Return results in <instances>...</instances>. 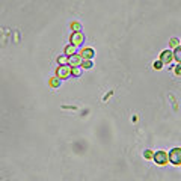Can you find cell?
Returning a JSON list of instances; mask_svg holds the SVG:
<instances>
[{"mask_svg": "<svg viewBox=\"0 0 181 181\" xmlns=\"http://www.w3.org/2000/svg\"><path fill=\"white\" fill-rule=\"evenodd\" d=\"M174 59L181 64V47H177V48L174 50Z\"/></svg>", "mask_w": 181, "mask_h": 181, "instance_id": "9c48e42d", "label": "cell"}, {"mask_svg": "<svg viewBox=\"0 0 181 181\" xmlns=\"http://www.w3.org/2000/svg\"><path fill=\"white\" fill-rule=\"evenodd\" d=\"M154 161L160 166H163L169 161V154L166 151H157V152H154Z\"/></svg>", "mask_w": 181, "mask_h": 181, "instance_id": "6da1fadb", "label": "cell"}, {"mask_svg": "<svg viewBox=\"0 0 181 181\" xmlns=\"http://www.w3.org/2000/svg\"><path fill=\"white\" fill-rule=\"evenodd\" d=\"M143 157L145 158H154V152H152L151 149H147V151L143 152Z\"/></svg>", "mask_w": 181, "mask_h": 181, "instance_id": "9a60e30c", "label": "cell"}, {"mask_svg": "<svg viewBox=\"0 0 181 181\" xmlns=\"http://www.w3.org/2000/svg\"><path fill=\"white\" fill-rule=\"evenodd\" d=\"M48 83H50V86H51V88H57V86L60 85V79H59V77H51Z\"/></svg>", "mask_w": 181, "mask_h": 181, "instance_id": "30bf717a", "label": "cell"}, {"mask_svg": "<svg viewBox=\"0 0 181 181\" xmlns=\"http://www.w3.org/2000/svg\"><path fill=\"white\" fill-rule=\"evenodd\" d=\"M172 59H174V51H170V50H165V51H161V55H160V60H161L163 64L169 65L170 62H172Z\"/></svg>", "mask_w": 181, "mask_h": 181, "instance_id": "5b68a950", "label": "cell"}, {"mask_svg": "<svg viewBox=\"0 0 181 181\" xmlns=\"http://www.w3.org/2000/svg\"><path fill=\"white\" fill-rule=\"evenodd\" d=\"M82 60H83V59H82L79 55H73V56H69V59H68V64L73 65V67H80Z\"/></svg>", "mask_w": 181, "mask_h": 181, "instance_id": "52a82bcc", "label": "cell"}, {"mask_svg": "<svg viewBox=\"0 0 181 181\" xmlns=\"http://www.w3.org/2000/svg\"><path fill=\"white\" fill-rule=\"evenodd\" d=\"M95 55V51L92 50V48H85V50H82L80 51V57L83 59V60H90L92 57Z\"/></svg>", "mask_w": 181, "mask_h": 181, "instance_id": "8992f818", "label": "cell"}, {"mask_svg": "<svg viewBox=\"0 0 181 181\" xmlns=\"http://www.w3.org/2000/svg\"><path fill=\"white\" fill-rule=\"evenodd\" d=\"M56 76L59 79H68L71 76V67L69 65H60V67L57 68Z\"/></svg>", "mask_w": 181, "mask_h": 181, "instance_id": "3957f363", "label": "cell"}, {"mask_svg": "<svg viewBox=\"0 0 181 181\" xmlns=\"http://www.w3.org/2000/svg\"><path fill=\"white\" fill-rule=\"evenodd\" d=\"M80 67L85 68V69H89V68H92V60H82Z\"/></svg>", "mask_w": 181, "mask_h": 181, "instance_id": "4fadbf2b", "label": "cell"}, {"mask_svg": "<svg viewBox=\"0 0 181 181\" xmlns=\"http://www.w3.org/2000/svg\"><path fill=\"white\" fill-rule=\"evenodd\" d=\"M65 55H67L68 57L69 56H73V55H76V45H73V44H69L68 47H65Z\"/></svg>", "mask_w": 181, "mask_h": 181, "instance_id": "ba28073f", "label": "cell"}, {"mask_svg": "<svg viewBox=\"0 0 181 181\" xmlns=\"http://www.w3.org/2000/svg\"><path fill=\"white\" fill-rule=\"evenodd\" d=\"M68 59H69V57H68L67 55H64V56L57 57V62H59V65H68Z\"/></svg>", "mask_w": 181, "mask_h": 181, "instance_id": "8fae6325", "label": "cell"}, {"mask_svg": "<svg viewBox=\"0 0 181 181\" xmlns=\"http://www.w3.org/2000/svg\"><path fill=\"white\" fill-rule=\"evenodd\" d=\"M174 71H175V74H177V76H181V64H180V65H177Z\"/></svg>", "mask_w": 181, "mask_h": 181, "instance_id": "ac0fdd59", "label": "cell"}, {"mask_svg": "<svg viewBox=\"0 0 181 181\" xmlns=\"http://www.w3.org/2000/svg\"><path fill=\"white\" fill-rule=\"evenodd\" d=\"M71 74H73V76H76V77H79L80 74H82V68L80 67H73L71 68Z\"/></svg>", "mask_w": 181, "mask_h": 181, "instance_id": "7c38bea8", "label": "cell"}, {"mask_svg": "<svg viewBox=\"0 0 181 181\" xmlns=\"http://www.w3.org/2000/svg\"><path fill=\"white\" fill-rule=\"evenodd\" d=\"M163 68V62L161 60H156L154 62V69H161Z\"/></svg>", "mask_w": 181, "mask_h": 181, "instance_id": "2e32d148", "label": "cell"}, {"mask_svg": "<svg viewBox=\"0 0 181 181\" xmlns=\"http://www.w3.org/2000/svg\"><path fill=\"white\" fill-rule=\"evenodd\" d=\"M169 44H170V47L177 48V47H180V39H178V38H172L169 41Z\"/></svg>", "mask_w": 181, "mask_h": 181, "instance_id": "5bb4252c", "label": "cell"}, {"mask_svg": "<svg viewBox=\"0 0 181 181\" xmlns=\"http://www.w3.org/2000/svg\"><path fill=\"white\" fill-rule=\"evenodd\" d=\"M169 161L172 165H181V148H174L169 152Z\"/></svg>", "mask_w": 181, "mask_h": 181, "instance_id": "7a4b0ae2", "label": "cell"}, {"mask_svg": "<svg viewBox=\"0 0 181 181\" xmlns=\"http://www.w3.org/2000/svg\"><path fill=\"white\" fill-rule=\"evenodd\" d=\"M83 41H85V36L82 32H74V33L71 35V44L76 45V47H79V45L83 44Z\"/></svg>", "mask_w": 181, "mask_h": 181, "instance_id": "277c9868", "label": "cell"}, {"mask_svg": "<svg viewBox=\"0 0 181 181\" xmlns=\"http://www.w3.org/2000/svg\"><path fill=\"white\" fill-rule=\"evenodd\" d=\"M71 29H74L76 32H80V29H82V26H80L79 23H73V24H71Z\"/></svg>", "mask_w": 181, "mask_h": 181, "instance_id": "e0dca14e", "label": "cell"}]
</instances>
